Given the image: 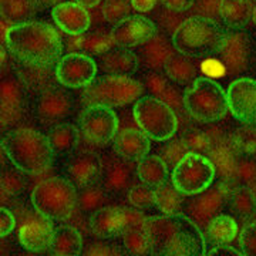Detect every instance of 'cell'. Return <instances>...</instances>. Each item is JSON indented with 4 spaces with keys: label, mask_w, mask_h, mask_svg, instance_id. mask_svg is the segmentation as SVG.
<instances>
[{
    "label": "cell",
    "mask_w": 256,
    "mask_h": 256,
    "mask_svg": "<svg viewBox=\"0 0 256 256\" xmlns=\"http://www.w3.org/2000/svg\"><path fill=\"white\" fill-rule=\"evenodd\" d=\"M47 137L50 140V144L53 146V151L57 156H67L73 154L76 146L78 144V130L73 124L60 122L56 124L48 130Z\"/></svg>",
    "instance_id": "34"
},
{
    "label": "cell",
    "mask_w": 256,
    "mask_h": 256,
    "mask_svg": "<svg viewBox=\"0 0 256 256\" xmlns=\"http://www.w3.org/2000/svg\"><path fill=\"white\" fill-rule=\"evenodd\" d=\"M124 208L107 205L92 214L90 229L96 238L111 239L118 236L121 228L124 226Z\"/></svg>",
    "instance_id": "26"
},
{
    "label": "cell",
    "mask_w": 256,
    "mask_h": 256,
    "mask_svg": "<svg viewBox=\"0 0 256 256\" xmlns=\"http://www.w3.org/2000/svg\"><path fill=\"white\" fill-rule=\"evenodd\" d=\"M132 114L138 128L150 140L170 141L178 130V118L172 107L154 96L138 98Z\"/></svg>",
    "instance_id": "8"
},
{
    "label": "cell",
    "mask_w": 256,
    "mask_h": 256,
    "mask_svg": "<svg viewBox=\"0 0 256 256\" xmlns=\"http://www.w3.org/2000/svg\"><path fill=\"white\" fill-rule=\"evenodd\" d=\"M229 210L240 220L250 218L256 210V196L249 186H238L230 192L228 201Z\"/></svg>",
    "instance_id": "38"
},
{
    "label": "cell",
    "mask_w": 256,
    "mask_h": 256,
    "mask_svg": "<svg viewBox=\"0 0 256 256\" xmlns=\"http://www.w3.org/2000/svg\"><path fill=\"white\" fill-rule=\"evenodd\" d=\"M73 110V97L60 87H52L40 92L36 101V117L43 124L56 126L63 122Z\"/></svg>",
    "instance_id": "19"
},
{
    "label": "cell",
    "mask_w": 256,
    "mask_h": 256,
    "mask_svg": "<svg viewBox=\"0 0 256 256\" xmlns=\"http://www.w3.org/2000/svg\"><path fill=\"white\" fill-rule=\"evenodd\" d=\"M162 72L170 82L178 86H190L200 77L198 67L194 63V60L180 52H175L174 54L168 58Z\"/></svg>",
    "instance_id": "31"
},
{
    "label": "cell",
    "mask_w": 256,
    "mask_h": 256,
    "mask_svg": "<svg viewBox=\"0 0 256 256\" xmlns=\"http://www.w3.org/2000/svg\"><path fill=\"white\" fill-rule=\"evenodd\" d=\"M204 255H212V256H240L242 254L238 252L235 248L229 246V244H224V245H218V246L206 249Z\"/></svg>",
    "instance_id": "53"
},
{
    "label": "cell",
    "mask_w": 256,
    "mask_h": 256,
    "mask_svg": "<svg viewBox=\"0 0 256 256\" xmlns=\"http://www.w3.org/2000/svg\"><path fill=\"white\" fill-rule=\"evenodd\" d=\"M240 254L246 256H256V222L248 224L239 235Z\"/></svg>",
    "instance_id": "46"
},
{
    "label": "cell",
    "mask_w": 256,
    "mask_h": 256,
    "mask_svg": "<svg viewBox=\"0 0 256 256\" xmlns=\"http://www.w3.org/2000/svg\"><path fill=\"white\" fill-rule=\"evenodd\" d=\"M161 6H164L166 9L174 10L178 13H184L186 10H191L195 0H160Z\"/></svg>",
    "instance_id": "52"
},
{
    "label": "cell",
    "mask_w": 256,
    "mask_h": 256,
    "mask_svg": "<svg viewBox=\"0 0 256 256\" xmlns=\"http://www.w3.org/2000/svg\"><path fill=\"white\" fill-rule=\"evenodd\" d=\"M150 150L151 141L140 128H127L121 131L114 141V151L120 156L132 162L142 160L150 152Z\"/></svg>",
    "instance_id": "27"
},
{
    "label": "cell",
    "mask_w": 256,
    "mask_h": 256,
    "mask_svg": "<svg viewBox=\"0 0 256 256\" xmlns=\"http://www.w3.org/2000/svg\"><path fill=\"white\" fill-rule=\"evenodd\" d=\"M26 87L20 78L8 77L2 82V127H12L23 117L24 112V96Z\"/></svg>",
    "instance_id": "23"
},
{
    "label": "cell",
    "mask_w": 256,
    "mask_h": 256,
    "mask_svg": "<svg viewBox=\"0 0 256 256\" xmlns=\"http://www.w3.org/2000/svg\"><path fill=\"white\" fill-rule=\"evenodd\" d=\"M184 110L200 122H215L228 111L226 90L208 77H198L184 92Z\"/></svg>",
    "instance_id": "6"
},
{
    "label": "cell",
    "mask_w": 256,
    "mask_h": 256,
    "mask_svg": "<svg viewBox=\"0 0 256 256\" xmlns=\"http://www.w3.org/2000/svg\"><path fill=\"white\" fill-rule=\"evenodd\" d=\"M16 76L23 82L26 90L43 92L57 86L56 68L43 66H30V64H16Z\"/></svg>",
    "instance_id": "28"
},
{
    "label": "cell",
    "mask_w": 256,
    "mask_h": 256,
    "mask_svg": "<svg viewBox=\"0 0 256 256\" xmlns=\"http://www.w3.org/2000/svg\"><path fill=\"white\" fill-rule=\"evenodd\" d=\"M58 84L67 88H86L92 84L98 72L97 62L90 54L70 52L60 57L56 64Z\"/></svg>",
    "instance_id": "13"
},
{
    "label": "cell",
    "mask_w": 256,
    "mask_h": 256,
    "mask_svg": "<svg viewBox=\"0 0 256 256\" xmlns=\"http://www.w3.org/2000/svg\"><path fill=\"white\" fill-rule=\"evenodd\" d=\"M67 175L70 181L82 188L98 181L101 171V158L92 151H78L73 152L67 162Z\"/></svg>",
    "instance_id": "22"
},
{
    "label": "cell",
    "mask_w": 256,
    "mask_h": 256,
    "mask_svg": "<svg viewBox=\"0 0 256 256\" xmlns=\"http://www.w3.org/2000/svg\"><path fill=\"white\" fill-rule=\"evenodd\" d=\"M126 222L121 228L120 236L122 245L131 255L151 254V238L148 232V216L140 210L124 208Z\"/></svg>",
    "instance_id": "18"
},
{
    "label": "cell",
    "mask_w": 256,
    "mask_h": 256,
    "mask_svg": "<svg viewBox=\"0 0 256 256\" xmlns=\"http://www.w3.org/2000/svg\"><path fill=\"white\" fill-rule=\"evenodd\" d=\"M175 46L172 36L168 37L164 33L156 32L146 43L137 48L140 64H142L150 72H162L168 58L174 54Z\"/></svg>",
    "instance_id": "21"
},
{
    "label": "cell",
    "mask_w": 256,
    "mask_h": 256,
    "mask_svg": "<svg viewBox=\"0 0 256 256\" xmlns=\"http://www.w3.org/2000/svg\"><path fill=\"white\" fill-rule=\"evenodd\" d=\"M110 194L104 190V186L98 181L80 188L77 198V208L86 214H94L108 205Z\"/></svg>",
    "instance_id": "36"
},
{
    "label": "cell",
    "mask_w": 256,
    "mask_h": 256,
    "mask_svg": "<svg viewBox=\"0 0 256 256\" xmlns=\"http://www.w3.org/2000/svg\"><path fill=\"white\" fill-rule=\"evenodd\" d=\"M252 23L256 26V6H255V12H254V18H252Z\"/></svg>",
    "instance_id": "57"
},
{
    "label": "cell",
    "mask_w": 256,
    "mask_h": 256,
    "mask_svg": "<svg viewBox=\"0 0 256 256\" xmlns=\"http://www.w3.org/2000/svg\"><path fill=\"white\" fill-rule=\"evenodd\" d=\"M230 188L226 182H214L210 188L184 200L182 212L198 225H206L228 206Z\"/></svg>",
    "instance_id": "10"
},
{
    "label": "cell",
    "mask_w": 256,
    "mask_h": 256,
    "mask_svg": "<svg viewBox=\"0 0 256 256\" xmlns=\"http://www.w3.org/2000/svg\"><path fill=\"white\" fill-rule=\"evenodd\" d=\"M132 4L131 0H104L101 6V13L111 24H117L121 20L131 16Z\"/></svg>",
    "instance_id": "41"
},
{
    "label": "cell",
    "mask_w": 256,
    "mask_h": 256,
    "mask_svg": "<svg viewBox=\"0 0 256 256\" xmlns=\"http://www.w3.org/2000/svg\"><path fill=\"white\" fill-rule=\"evenodd\" d=\"M228 110L240 122H256V78L238 77L226 90Z\"/></svg>",
    "instance_id": "16"
},
{
    "label": "cell",
    "mask_w": 256,
    "mask_h": 256,
    "mask_svg": "<svg viewBox=\"0 0 256 256\" xmlns=\"http://www.w3.org/2000/svg\"><path fill=\"white\" fill-rule=\"evenodd\" d=\"M156 33V24L142 14H131L111 28L116 47L137 50Z\"/></svg>",
    "instance_id": "17"
},
{
    "label": "cell",
    "mask_w": 256,
    "mask_h": 256,
    "mask_svg": "<svg viewBox=\"0 0 256 256\" xmlns=\"http://www.w3.org/2000/svg\"><path fill=\"white\" fill-rule=\"evenodd\" d=\"M16 228V218L8 208L2 206L0 210V235L2 238L8 236Z\"/></svg>",
    "instance_id": "50"
},
{
    "label": "cell",
    "mask_w": 256,
    "mask_h": 256,
    "mask_svg": "<svg viewBox=\"0 0 256 256\" xmlns=\"http://www.w3.org/2000/svg\"><path fill=\"white\" fill-rule=\"evenodd\" d=\"M118 118L112 107L102 104H88L80 116L82 137L96 146H104L116 137Z\"/></svg>",
    "instance_id": "11"
},
{
    "label": "cell",
    "mask_w": 256,
    "mask_h": 256,
    "mask_svg": "<svg viewBox=\"0 0 256 256\" xmlns=\"http://www.w3.org/2000/svg\"><path fill=\"white\" fill-rule=\"evenodd\" d=\"M226 32L216 20L191 16L184 18L172 34L175 50L191 58H206L220 53Z\"/></svg>",
    "instance_id": "4"
},
{
    "label": "cell",
    "mask_w": 256,
    "mask_h": 256,
    "mask_svg": "<svg viewBox=\"0 0 256 256\" xmlns=\"http://www.w3.org/2000/svg\"><path fill=\"white\" fill-rule=\"evenodd\" d=\"M186 152H188V151L184 148V146L181 144V141H176V142L168 146L164 150L165 162H166V161H172L175 165L184 156H185V154H186Z\"/></svg>",
    "instance_id": "51"
},
{
    "label": "cell",
    "mask_w": 256,
    "mask_h": 256,
    "mask_svg": "<svg viewBox=\"0 0 256 256\" xmlns=\"http://www.w3.org/2000/svg\"><path fill=\"white\" fill-rule=\"evenodd\" d=\"M56 226L53 220L34 210L28 214L18 226V240L22 246L30 252L50 250L54 239Z\"/></svg>",
    "instance_id": "15"
},
{
    "label": "cell",
    "mask_w": 256,
    "mask_h": 256,
    "mask_svg": "<svg viewBox=\"0 0 256 256\" xmlns=\"http://www.w3.org/2000/svg\"><path fill=\"white\" fill-rule=\"evenodd\" d=\"M158 3H160V0H131L132 9L137 10L138 13H141V14L150 13L151 10L156 9Z\"/></svg>",
    "instance_id": "54"
},
{
    "label": "cell",
    "mask_w": 256,
    "mask_h": 256,
    "mask_svg": "<svg viewBox=\"0 0 256 256\" xmlns=\"http://www.w3.org/2000/svg\"><path fill=\"white\" fill-rule=\"evenodd\" d=\"M114 47L111 30L107 28H88L84 34L70 36V40L64 44V48L70 52H80L90 56H100Z\"/></svg>",
    "instance_id": "24"
},
{
    "label": "cell",
    "mask_w": 256,
    "mask_h": 256,
    "mask_svg": "<svg viewBox=\"0 0 256 256\" xmlns=\"http://www.w3.org/2000/svg\"><path fill=\"white\" fill-rule=\"evenodd\" d=\"M184 195L174 186L172 182H166L154 188L156 206L162 214H181L184 205Z\"/></svg>",
    "instance_id": "37"
},
{
    "label": "cell",
    "mask_w": 256,
    "mask_h": 256,
    "mask_svg": "<svg viewBox=\"0 0 256 256\" xmlns=\"http://www.w3.org/2000/svg\"><path fill=\"white\" fill-rule=\"evenodd\" d=\"M137 165L132 161L120 156L116 151L101 158V171L98 182L110 195H127L137 184Z\"/></svg>",
    "instance_id": "14"
},
{
    "label": "cell",
    "mask_w": 256,
    "mask_h": 256,
    "mask_svg": "<svg viewBox=\"0 0 256 256\" xmlns=\"http://www.w3.org/2000/svg\"><path fill=\"white\" fill-rule=\"evenodd\" d=\"M2 148L13 166L33 176L44 174L54 156L48 137L30 127L9 131L2 140Z\"/></svg>",
    "instance_id": "3"
},
{
    "label": "cell",
    "mask_w": 256,
    "mask_h": 256,
    "mask_svg": "<svg viewBox=\"0 0 256 256\" xmlns=\"http://www.w3.org/2000/svg\"><path fill=\"white\" fill-rule=\"evenodd\" d=\"M232 146L242 154L256 152V122H244L232 134Z\"/></svg>",
    "instance_id": "40"
},
{
    "label": "cell",
    "mask_w": 256,
    "mask_h": 256,
    "mask_svg": "<svg viewBox=\"0 0 256 256\" xmlns=\"http://www.w3.org/2000/svg\"><path fill=\"white\" fill-rule=\"evenodd\" d=\"M98 70L112 76H131L138 70L140 60L137 53L122 47H111L106 53L97 56Z\"/></svg>",
    "instance_id": "25"
},
{
    "label": "cell",
    "mask_w": 256,
    "mask_h": 256,
    "mask_svg": "<svg viewBox=\"0 0 256 256\" xmlns=\"http://www.w3.org/2000/svg\"><path fill=\"white\" fill-rule=\"evenodd\" d=\"M74 2H77V3H80L82 6H86L87 9L88 8H96L98 3H100L101 0H74Z\"/></svg>",
    "instance_id": "56"
},
{
    "label": "cell",
    "mask_w": 256,
    "mask_h": 256,
    "mask_svg": "<svg viewBox=\"0 0 256 256\" xmlns=\"http://www.w3.org/2000/svg\"><path fill=\"white\" fill-rule=\"evenodd\" d=\"M142 82L132 78L131 76H112L104 74L84 88L82 92V102L102 104L108 107H124L136 102L142 97Z\"/></svg>",
    "instance_id": "7"
},
{
    "label": "cell",
    "mask_w": 256,
    "mask_h": 256,
    "mask_svg": "<svg viewBox=\"0 0 256 256\" xmlns=\"http://www.w3.org/2000/svg\"><path fill=\"white\" fill-rule=\"evenodd\" d=\"M6 47L18 63L56 67L64 50L58 32L38 20L13 23L6 30Z\"/></svg>",
    "instance_id": "1"
},
{
    "label": "cell",
    "mask_w": 256,
    "mask_h": 256,
    "mask_svg": "<svg viewBox=\"0 0 256 256\" xmlns=\"http://www.w3.org/2000/svg\"><path fill=\"white\" fill-rule=\"evenodd\" d=\"M52 18L60 32L68 36L84 34L92 24V18L86 6L77 2H62L52 9Z\"/></svg>",
    "instance_id": "20"
},
{
    "label": "cell",
    "mask_w": 256,
    "mask_h": 256,
    "mask_svg": "<svg viewBox=\"0 0 256 256\" xmlns=\"http://www.w3.org/2000/svg\"><path fill=\"white\" fill-rule=\"evenodd\" d=\"M84 255H122L121 248L111 245L107 242H92L88 246H86Z\"/></svg>",
    "instance_id": "49"
},
{
    "label": "cell",
    "mask_w": 256,
    "mask_h": 256,
    "mask_svg": "<svg viewBox=\"0 0 256 256\" xmlns=\"http://www.w3.org/2000/svg\"><path fill=\"white\" fill-rule=\"evenodd\" d=\"M33 4L36 6L37 10H46L50 8H54L58 3H62L60 0H32Z\"/></svg>",
    "instance_id": "55"
},
{
    "label": "cell",
    "mask_w": 256,
    "mask_h": 256,
    "mask_svg": "<svg viewBox=\"0 0 256 256\" xmlns=\"http://www.w3.org/2000/svg\"><path fill=\"white\" fill-rule=\"evenodd\" d=\"M77 198L76 185L62 176L46 178L32 191L34 210L53 220H68L77 208Z\"/></svg>",
    "instance_id": "5"
},
{
    "label": "cell",
    "mask_w": 256,
    "mask_h": 256,
    "mask_svg": "<svg viewBox=\"0 0 256 256\" xmlns=\"http://www.w3.org/2000/svg\"><path fill=\"white\" fill-rule=\"evenodd\" d=\"M37 12L32 0H2V14L12 23L32 20Z\"/></svg>",
    "instance_id": "39"
},
{
    "label": "cell",
    "mask_w": 256,
    "mask_h": 256,
    "mask_svg": "<svg viewBox=\"0 0 256 256\" xmlns=\"http://www.w3.org/2000/svg\"><path fill=\"white\" fill-rule=\"evenodd\" d=\"M128 204L136 210H144L156 206L154 201V188L148 186L146 184H136L130 191L127 192Z\"/></svg>",
    "instance_id": "42"
},
{
    "label": "cell",
    "mask_w": 256,
    "mask_h": 256,
    "mask_svg": "<svg viewBox=\"0 0 256 256\" xmlns=\"http://www.w3.org/2000/svg\"><path fill=\"white\" fill-rule=\"evenodd\" d=\"M140 181L151 188H156L168 181V164L162 156L146 154L137 164Z\"/></svg>",
    "instance_id": "32"
},
{
    "label": "cell",
    "mask_w": 256,
    "mask_h": 256,
    "mask_svg": "<svg viewBox=\"0 0 256 256\" xmlns=\"http://www.w3.org/2000/svg\"><path fill=\"white\" fill-rule=\"evenodd\" d=\"M234 176L245 186L256 182V164L250 160H240L234 165Z\"/></svg>",
    "instance_id": "45"
},
{
    "label": "cell",
    "mask_w": 256,
    "mask_h": 256,
    "mask_svg": "<svg viewBox=\"0 0 256 256\" xmlns=\"http://www.w3.org/2000/svg\"><path fill=\"white\" fill-rule=\"evenodd\" d=\"M202 232H204L205 250H206V249L218 246V245L230 244L238 235V224L232 216L220 214V215L214 216L205 225V229Z\"/></svg>",
    "instance_id": "29"
},
{
    "label": "cell",
    "mask_w": 256,
    "mask_h": 256,
    "mask_svg": "<svg viewBox=\"0 0 256 256\" xmlns=\"http://www.w3.org/2000/svg\"><path fill=\"white\" fill-rule=\"evenodd\" d=\"M50 252L58 256H77L82 254V239L80 232L70 225L57 226Z\"/></svg>",
    "instance_id": "33"
},
{
    "label": "cell",
    "mask_w": 256,
    "mask_h": 256,
    "mask_svg": "<svg viewBox=\"0 0 256 256\" xmlns=\"http://www.w3.org/2000/svg\"><path fill=\"white\" fill-rule=\"evenodd\" d=\"M255 0H220V18L225 26L239 30L252 23Z\"/></svg>",
    "instance_id": "30"
},
{
    "label": "cell",
    "mask_w": 256,
    "mask_h": 256,
    "mask_svg": "<svg viewBox=\"0 0 256 256\" xmlns=\"http://www.w3.org/2000/svg\"><path fill=\"white\" fill-rule=\"evenodd\" d=\"M215 176L216 168L210 158L188 151L174 165L171 182L184 196H191L210 188Z\"/></svg>",
    "instance_id": "9"
},
{
    "label": "cell",
    "mask_w": 256,
    "mask_h": 256,
    "mask_svg": "<svg viewBox=\"0 0 256 256\" xmlns=\"http://www.w3.org/2000/svg\"><path fill=\"white\" fill-rule=\"evenodd\" d=\"M151 254L166 256H198L205 252L200 225L184 212L148 216Z\"/></svg>",
    "instance_id": "2"
},
{
    "label": "cell",
    "mask_w": 256,
    "mask_h": 256,
    "mask_svg": "<svg viewBox=\"0 0 256 256\" xmlns=\"http://www.w3.org/2000/svg\"><path fill=\"white\" fill-rule=\"evenodd\" d=\"M254 40L246 32H226L224 44L216 54L228 76H240L246 73L254 62Z\"/></svg>",
    "instance_id": "12"
},
{
    "label": "cell",
    "mask_w": 256,
    "mask_h": 256,
    "mask_svg": "<svg viewBox=\"0 0 256 256\" xmlns=\"http://www.w3.org/2000/svg\"><path fill=\"white\" fill-rule=\"evenodd\" d=\"M142 86L148 92H152L154 97L166 102L170 107H174V108H178L181 106L184 107V96L180 97L174 87L168 82V80H165L160 72H150L144 74Z\"/></svg>",
    "instance_id": "35"
},
{
    "label": "cell",
    "mask_w": 256,
    "mask_h": 256,
    "mask_svg": "<svg viewBox=\"0 0 256 256\" xmlns=\"http://www.w3.org/2000/svg\"><path fill=\"white\" fill-rule=\"evenodd\" d=\"M220 0H195L192 10L195 16L215 20V18H220Z\"/></svg>",
    "instance_id": "47"
},
{
    "label": "cell",
    "mask_w": 256,
    "mask_h": 256,
    "mask_svg": "<svg viewBox=\"0 0 256 256\" xmlns=\"http://www.w3.org/2000/svg\"><path fill=\"white\" fill-rule=\"evenodd\" d=\"M24 172L14 168H8L3 170L2 172V192L10 195V196H16L18 194L24 191L26 188V178H24Z\"/></svg>",
    "instance_id": "43"
},
{
    "label": "cell",
    "mask_w": 256,
    "mask_h": 256,
    "mask_svg": "<svg viewBox=\"0 0 256 256\" xmlns=\"http://www.w3.org/2000/svg\"><path fill=\"white\" fill-rule=\"evenodd\" d=\"M181 144L186 151L191 152H206L210 146V137L198 128H190L184 132L181 138H180Z\"/></svg>",
    "instance_id": "44"
},
{
    "label": "cell",
    "mask_w": 256,
    "mask_h": 256,
    "mask_svg": "<svg viewBox=\"0 0 256 256\" xmlns=\"http://www.w3.org/2000/svg\"><path fill=\"white\" fill-rule=\"evenodd\" d=\"M178 12H174V10L166 9L162 6V9L160 10V13L156 14V22L162 26V28L171 33V36L174 34V32L176 30V28L181 24V18H178L176 16Z\"/></svg>",
    "instance_id": "48"
}]
</instances>
